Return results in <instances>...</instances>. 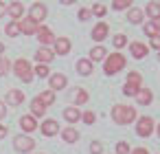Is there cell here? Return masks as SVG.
<instances>
[{
	"label": "cell",
	"instance_id": "obj_40",
	"mask_svg": "<svg viewBox=\"0 0 160 154\" xmlns=\"http://www.w3.org/2000/svg\"><path fill=\"white\" fill-rule=\"evenodd\" d=\"M151 49H158V51H160V33H156V35L151 38Z\"/></svg>",
	"mask_w": 160,
	"mask_h": 154
},
{
	"label": "cell",
	"instance_id": "obj_38",
	"mask_svg": "<svg viewBox=\"0 0 160 154\" xmlns=\"http://www.w3.org/2000/svg\"><path fill=\"white\" fill-rule=\"evenodd\" d=\"M145 33L153 38V35L158 33V29H156V24H153V22H147V24H145Z\"/></svg>",
	"mask_w": 160,
	"mask_h": 154
},
{
	"label": "cell",
	"instance_id": "obj_8",
	"mask_svg": "<svg viewBox=\"0 0 160 154\" xmlns=\"http://www.w3.org/2000/svg\"><path fill=\"white\" fill-rule=\"evenodd\" d=\"M18 27H20V33H24V35H35L38 29H40V24L33 22L29 16H24L22 20H18Z\"/></svg>",
	"mask_w": 160,
	"mask_h": 154
},
{
	"label": "cell",
	"instance_id": "obj_15",
	"mask_svg": "<svg viewBox=\"0 0 160 154\" xmlns=\"http://www.w3.org/2000/svg\"><path fill=\"white\" fill-rule=\"evenodd\" d=\"M20 128H22L24 134H31V132L38 130V119H33L31 114H22L20 117Z\"/></svg>",
	"mask_w": 160,
	"mask_h": 154
},
{
	"label": "cell",
	"instance_id": "obj_31",
	"mask_svg": "<svg viewBox=\"0 0 160 154\" xmlns=\"http://www.w3.org/2000/svg\"><path fill=\"white\" fill-rule=\"evenodd\" d=\"M9 71H11V62L2 55V57H0V77H5Z\"/></svg>",
	"mask_w": 160,
	"mask_h": 154
},
{
	"label": "cell",
	"instance_id": "obj_42",
	"mask_svg": "<svg viewBox=\"0 0 160 154\" xmlns=\"http://www.w3.org/2000/svg\"><path fill=\"white\" fill-rule=\"evenodd\" d=\"M7 134H9V128H7V125H2V123H0V141H2V139H5Z\"/></svg>",
	"mask_w": 160,
	"mask_h": 154
},
{
	"label": "cell",
	"instance_id": "obj_46",
	"mask_svg": "<svg viewBox=\"0 0 160 154\" xmlns=\"http://www.w3.org/2000/svg\"><path fill=\"white\" fill-rule=\"evenodd\" d=\"M153 24H156V29H158V33H160V18H158V20H153Z\"/></svg>",
	"mask_w": 160,
	"mask_h": 154
},
{
	"label": "cell",
	"instance_id": "obj_34",
	"mask_svg": "<svg viewBox=\"0 0 160 154\" xmlns=\"http://www.w3.org/2000/svg\"><path fill=\"white\" fill-rule=\"evenodd\" d=\"M90 11H92V16H99V18H101V16L108 13V7H105V5H94Z\"/></svg>",
	"mask_w": 160,
	"mask_h": 154
},
{
	"label": "cell",
	"instance_id": "obj_4",
	"mask_svg": "<svg viewBox=\"0 0 160 154\" xmlns=\"http://www.w3.org/2000/svg\"><path fill=\"white\" fill-rule=\"evenodd\" d=\"M140 84H142V77H140V73L132 71V73L127 75V82H125V86H123V95H127V97H136V95H138V90H140Z\"/></svg>",
	"mask_w": 160,
	"mask_h": 154
},
{
	"label": "cell",
	"instance_id": "obj_44",
	"mask_svg": "<svg viewBox=\"0 0 160 154\" xmlns=\"http://www.w3.org/2000/svg\"><path fill=\"white\" fill-rule=\"evenodd\" d=\"M132 154H149V152H147V150H145V147H138V150H134V152H132Z\"/></svg>",
	"mask_w": 160,
	"mask_h": 154
},
{
	"label": "cell",
	"instance_id": "obj_30",
	"mask_svg": "<svg viewBox=\"0 0 160 154\" xmlns=\"http://www.w3.org/2000/svg\"><path fill=\"white\" fill-rule=\"evenodd\" d=\"M33 75H38V77H51V71H48L46 64H38L33 68Z\"/></svg>",
	"mask_w": 160,
	"mask_h": 154
},
{
	"label": "cell",
	"instance_id": "obj_21",
	"mask_svg": "<svg viewBox=\"0 0 160 154\" xmlns=\"http://www.w3.org/2000/svg\"><path fill=\"white\" fill-rule=\"evenodd\" d=\"M151 99H153V95H151V90H149V88H140V90H138V95H136V101H138L140 106H149V104H151Z\"/></svg>",
	"mask_w": 160,
	"mask_h": 154
},
{
	"label": "cell",
	"instance_id": "obj_7",
	"mask_svg": "<svg viewBox=\"0 0 160 154\" xmlns=\"http://www.w3.org/2000/svg\"><path fill=\"white\" fill-rule=\"evenodd\" d=\"M153 132V119L151 117H140L136 119V134L138 136H149Z\"/></svg>",
	"mask_w": 160,
	"mask_h": 154
},
{
	"label": "cell",
	"instance_id": "obj_11",
	"mask_svg": "<svg viewBox=\"0 0 160 154\" xmlns=\"http://www.w3.org/2000/svg\"><path fill=\"white\" fill-rule=\"evenodd\" d=\"M70 40L68 38H55V42H53V53L55 55H68L70 53Z\"/></svg>",
	"mask_w": 160,
	"mask_h": 154
},
{
	"label": "cell",
	"instance_id": "obj_9",
	"mask_svg": "<svg viewBox=\"0 0 160 154\" xmlns=\"http://www.w3.org/2000/svg\"><path fill=\"white\" fill-rule=\"evenodd\" d=\"M35 35H38V40H40V44H42V46H46V49L55 42L53 31H51L48 27H44V24H40V29H38V33H35Z\"/></svg>",
	"mask_w": 160,
	"mask_h": 154
},
{
	"label": "cell",
	"instance_id": "obj_18",
	"mask_svg": "<svg viewBox=\"0 0 160 154\" xmlns=\"http://www.w3.org/2000/svg\"><path fill=\"white\" fill-rule=\"evenodd\" d=\"M108 33H110V27H108L105 22H97V27L92 29V40L101 42V40H105V38H108Z\"/></svg>",
	"mask_w": 160,
	"mask_h": 154
},
{
	"label": "cell",
	"instance_id": "obj_26",
	"mask_svg": "<svg viewBox=\"0 0 160 154\" xmlns=\"http://www.w3.org/2000/svg\"><path fill=\"white\" fill-rule=\"evenodd\" d=\"M142 13H147L149 18L158 20V18H160V3H149V5L145 7V11H142Z\"/></svg>",
	"mask_w": 160,
	"mask_h": 154
},
{
	"label": "cell",
	"instance_id": "obj_29",
	"mask_svg": "<svg viewBox=\"0 0 160 154\" xmlns=\"http://www.w3.org/2000/svg\"><path fill=\"white\" fill-rule=\"evenodd\" d=\"M5 33L9 35V38H16V35H20V27H18V22H9L7 27H5Z\"/></svg>",
	"mask_w": 160,
	"mask_h": 154
},
{
	"label": "cell",
	"instance_id": "obj_47",
	"mask_svg": "<svg viewBox=\"0 0 160 154\" xmlns=\"http://www.w3.org/2000/svg\"><path fill=\"white\" fill-rule=\"evenodd\" d=\"M156 132H158V136H160V123H158V125H156Z\"/></svg>",
	"mask_w": 160,
	"mask_h": 154
},
{
	"label": "cell",
	"instance_id": "obj_25",
	"mask_svg": "<svg viewBox=\"0 0 160 154\" xmlns=\"http://www.w3.org/2000/svg\"><path fill=\"white\" fill-rule=\"evenodd\" d=\"M142 9H138V7H132L129 11H127V20L129 22H134V24H138V22H142Z\"/></svg>",
	"mask_w": 160,
	"mask_h": 154
},
{
	"label": "cell",
	"instance_id": "obj_2",
	"mask_svg": "<svg viewBox=\"0 0 160 154\" xmlns=\"http://www.w3.org/2000/svg\"><path fill=\"white\" fill-rule=\"evenodd\" d=\"M11 68H13L16 77H18V79H22L24 84L33 82V68H31V62H29V60H24V57H18V60L11 64Z\"/></svg>",
	"mask_w": 160,
	"mask_h": 154
},
{
	"label": "cell",
	"instance_id": "obj_45",
	"mask_svg": "<svg viewBox=\"0 0 160 154\" xmlns=\"http://www.w3.org/2000/svg\"><path fill=\"white\" fill-rule=\"evenodd\" d=\"M2 55H5V44L0 42V57H2Z\"/></svg>",
	"mask_w": 160,
	"mask_h": 154
},
{
	"label": "cell",
	"instance_id": "obj_32",
	"mask_svg": "<svg viewBox=\"0 0 160 154\" xmlns=\"http://www.w3.org/2000/svg\"><path fill=\"white\" fill-rule=\"evenodd\" d=\"M129 0H114L112 3V9H116V11H123V9H129Z\"/></svg>",
	"mask_w": 160,
	"mask_h": 154
},
{
	"label": "cell",
	"instance_id": "obj_3",
	"mask_svg": "<svg viewBox=\"0 0 160 154\" xmlns=\"http://www.w3.org/2000/svg\"><path fill=\"white\" fill-rule=\"evenodd\" d=\"M125 64H127L125 55H121V53H112V55H108V57H105L103 71H105V75H116L118 71H123V68H125Z\"/></svg>",
	"mask_w": 160,
	"mask_h": 154
},
{
	"label": "cell",
	"instance_id": "obj_35",
	"mask_svg": "<svg viewBox=\"0 0 160 154\" xmlns=\"http://www.w3.org/2000/svg\"><path fill=\"white\" fill-rule=\"evenodd\" d=\"M116 154H129V143L127 141H118L116 143Z\"/></svg>",
	"mask_w": 160,
	"mask_h": 154
},
{
	"label": "cell",
	"instance_id": "obj_13",
	"mask_svg": "<svg viewBox=\"0 0 160 154\" xmlns=\"http://www.w3.org/2000/svg\"><path fill=\"white\" fill-rule=\"evenodd\" d=\"M7 16H11L13 22L22 20V18H24V5H22V3H9V5H7Z\"/></svg>",
	"mask_w": 160,
	"mask_h": 154
},
{
	"label": "cell",
	"instance_id": "obj_27",
	"mask_svg": "<svg viewBox=\"0 0 160 154\" xmlns=\"http://www.w3.org/2000/svg\"><path fill=\"white\" fill-rule=\"evenodd\" d=\"M77 71H79V75H92V62L90 60H79Z\"/></svg>",
	"mask_w": 160,
	"mask_h": 154
},
{
	"label": "cell",
	"instance_id": "obj_6",
	"mask_svg": "<svg viewBox=\"0 0 160 154\" xmlns=\"http://www.w3.org/2000/svg\"><path fill=\"white\" fill-rule=\"evenodd\" d=\"M46 16H48L46 5H42V3H33V5H31V9H29V18H31L33 22L42 24V22L46 20Z\"/></svg>",
	"mask_w": 160,
	"mask_h": 154
},
{
	"label": "cell",
	"instance_id": "obj_16",
	"mask_svg": "<svg viewBox=\"0 0 160 154\" xmlns=\"http://www.w3.org/2000/svg\"><path fill=\"white\" fill-rule=\"evenodd\" d=\"M129 51H132V57H134V60H142V57H147L149 46L142 44V42H132V44H129Z\"/></svg>",
	"mask_w": 160,
	"mask_h": 154
},
{
	"label": "cell",
	"instance_id": "obj_33",
	"mask_svg": "<svg viewBox=\"0 0 160 154\" xmlns=\"http://www.w3.org/2000/svg\"><path fill=\"white\" fill-rule=\"evenodd\" d=\"M112 44H114L116 49H123V46L127 44V38H125L123 33H118V35H114V38H112Z\"/></svg>",
	"mask_w": 160,
	"mask_h": 154
},
{
	"label": "cell",
	"instance_id": "obj_48",
	"mask_svg": "<svg viewBox=\"0 0 160 154\" xmlns=\"http://www.w3.org/2000/svg\"><path fill=\"white\" fill-rule=\"evenodd\" d=\"M158 60H160V53H158Z\"/></svg>",
	"mask_w": 160,
	"mask_h": 154
},
{
	"label": "cell",
	"instance_id": "obj_39",
	"mask_svg": "<svg viewBox=\"0 0 160 154\" xmlns=\"http://www.w3.org/2000/svg\"><path fill=\"white\" fill-rule=\"evenodd\" d=\"M90 18H92V11L90 9H81L79 11V20H90Z\"/></svg>",
	"mask_w": 160,
	"mask_h": 154
},
{
	"label": "cell",
	"instance_id": "obj_23",
	"mask_svg": "<svg viewBox=\"0 0 160 154\" xmlns=\"http://www.w3.org/2000/svg\"><path fill=\"white\" fill-rule=\"evenodd\" d=\"M90 57H92L90 62H101V60H105V57H108L105 46H101V44H99V46H94V49L90 51Z\"/></svg>",
	"mask_w": 160,
	"mask_h": 154
},
{
	"label": "cell",
	"instance_id": "obj_5",
	"mask_svg": "<svg viewBox=\"0 0 160 154\" xmlns=\"http://www.w3.org/2000/svg\"><path fill=\"white\" fill-rule=\"evenodd\" d=\"M13 147H16V152L31 154V152L35 150V141H33V136H29V134H18V136H13Z\"/></svg>",
	"mask_w": 160,
	"mask_h": 154
},
{
	"label": "cell",
	"instance_id": "obj_36",
	"mask_svg": "<svg viewBox=\"0 0 160 154\" xmlns=\"http://www.w3.org/2000/svg\"><path fill=\"white\" fill-rule=\"evenodd\" d=\"M81 119H83V121H86L88 125H92V123L97 121V114H94L92 110H88V112H83V114H81Z\"/></svg>",
	"mask_w": 160,
	"mask_h": 154
},
{
	"label": "cell",
	"instance_id": "obj_14",
	"mask_svg": "<svg viewBox=\"0 0 160 154\" xmlns=\"http://www.w3.org/2000/svg\"><path fill=\"white\" fill-rule=\"evenodd\" d=\"M5 104H9V106H22L24 104V93L18 90V88H11L7 93V97H5Z\"/></svg>",
	"mask_w": 160,
	"mask_h": 154
},
{
	"label": "cell",
	"instance_id": "obj_20",
	"mask_svg": "<svg viewBox=\"0 0 160 154\" xmlns=\"http://www.w3.org/2000/svg\"><path fill=\"white\" fill-rule=\"evenodd\" d=\"M64 119H66L70 125H75V123L81 119V110H77L75 106H68V108L64 110Z\"/></svg>",
	"mask_w": 160,
	"mask_h": 154
},
{
	"label": "cell",
	"instance_id": "obj_10",
	"mask_svg": "<svg viewBox=\"0 0 160 154\" xmlns=\"http://www.w3.org/2000/svg\"><path fill=\"white\" fill-rule=\"evenodd\" d=\"M38 128H40V132H42L44 136H55V134L59 132V123H57L55 119H44Z\"/></svg>",
	"mask_w": 160,
	"mask_h": 154
},
{
	"label": "cell",
	"instance_id": "obj_24",
	"mask_svg": "<svg viewBox=\"0 0 160 154\" xmlns=\"http://www.w3.org/2000/svg\"><path fill=\"white\" fill-rule=\"evenodd\" d=\"M38 99L48 108V106H53V104H55V99H57V97H55V93H53V90H42V93L38 95Z\"/></svg>",
	"mask_w": 160,
	"mask_h": 154
},
{
	"label": "cell",
	"instance_id": "obj_37",
	"mask_svg": "<svg viewBox=\"0 0 160 154\" xmlns=\"http://www.w3.org/2000/svg\"><path fill=\"white\" fill-rule=\"evenodd\" d=\"M90 154H103L101 141H92V143H90Z\"/></svg>",
	"mask_w": 160,
	"mask_h": 154
},
{
	"label": "cell",
	"instance_id": "obj_22",
	"mask_svg": "<svg viewBox=\"0 0 160 154\" xmlns=\"http://www.w3.org/2000/svg\"><path fill=\"white\" fill-rule=\"evenodd\" d=\"M62 139L66 143H75V141H79V130L77 128H64L62 130Z\"/></svg>",
	"mask_w": 160,
	"mask_h": 154
},
{
	"label": "cell",
	"instance_id": "obj_17",
	"mask_svg": "<svg viewBox=\"0 0 160 154\" xmlns=\"http://www.w3.org/2000/svg\"><path fill=\"white\" fill-rule=\"evenodd\" d=\"M35 60H38V64H46V66H48V62H53V60H55V53H53V49L40 46V49H38V53H35Z\"/></svg>",
	"mask_w": 160,
	"mask_h": 154
},
{
	"label": "cell",
	"instance_id": "obj_12",
	"mask_svg": "<svg viewBox=\"0 0 160 154\" xmlns=\"http://www.w3.org/2000/svg\"><path fill=\"white\" fill-rule=\"evenodd\" d=\"M66 84H68V79H66V75H62V73H53L51 77H48V90H64L66 88Z\"/></svg>",
	"mask_w": 160,
	"mask_h": 154
},
{
	"label": "cell",
	"instance_id": "obj_43",
	"mask_svg": "<svg viewBox=\"0 0 160 154\" xmlns=\"http://www.w3.org/2000/svg\"><path fill=\"white\" fill-rule=\"evenodd\" d=\"M7 16V3H0V18Z\"/></svg>",
	"mask_w": 160,
	"mask_h": 154
},
{
	"label": "cell",
	"instance_id": "obj_41",
	"mask_svg": "<svg viewBox=\"0 0 160 154\" xmlns=\"http://www.w3.org/2000/svg\"><path fill=\"white\" fill-rule=\"evenodd\" d=\"M5 117H7V104H5V101H0V121H2Z\"/></svg>",
	"mask_w": 160,
	"mask_h": 154
},
{
	"label": "cell",
	"instance_id": "obj_19",
	"mask_svg": "<svg viewBox=\"0 0 160 154\" xmlns=\"http://www.w3.org/2000/svg\"><path fill=\"white\" fill-rule=\"evenodd\" d=\"M29 108H31V117H33V119H38V117H44V114H46V106H44L38 97H35V99H31V106H29Z\"/></svg>",
	"mask_w": 160,
	"mask_h": 154
},
{
	"label": "cell",
	"instance_id": "obj_28",
	"mask_svg": "<svg viewBox=\"0 0 160 154\" xmlns=\"http://www.w3.org/2000/svg\"><path fill=\"white\" fill-rule=\"evenodd\" d=\"M72 95H75V104H77V106H81V104H86V101H88V93H86L83 88H75V90H72Z\"/></svg>",
	"mask_w": 160,
	"mask_h": 154
},
{
	"label": "cell",
	"instance_id": "obj_1",
	"mask_svg": "<svg viewBox=\"0 0 160 154\" xmlns=\"http://www.w3.org/2000/svg\"><path fill=\"white\" fill-rule=\"evenodd\" d=\"M112 119H114V123H118V125H127V123L136 121V108H134V106L116 104V106L112 108Z\"/></svg>",
	"mask_w": 160,
	"mask_h": 154
}]
</instances>
